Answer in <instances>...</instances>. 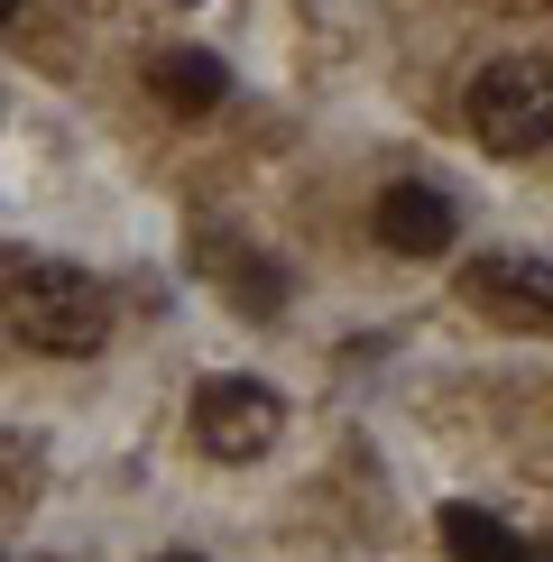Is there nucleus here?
Instances as JSON below:
<instances>
[{
	"instance_id": "f257e3e1",
	"label": "nucleus",
	"mask_w": 553,
	"mask_h": 562,
	"mask_svg": "<svg viewBox=\"0 0 553 562\" xmlns=\"http://www.w3.org/2000/svg\"><path fill=\"white\" fill-rule=\"evenodd\" d=\"M0 314H10V333L46 350V360H92V350L111 341V286L65 259H37L10 277V295H0Z\"/></svg>"
},
{
	"instance_id": "f03ea898",
	"label": "nucleus",
	"mask_w": 553,
	"mask_h": 562,
	"mask_svg": "<svg viewBox=\"0 0 553 562\" xmlns=\"http://www.w3.org/2000/svg\"><path fill=\"white\" fill-rule=\"evenodd\" d=\"M471 130H479V148H498V157L544 148L553 138V65H535V56L489 65V75L471 83Z\"/></svg>"
},
{
	"instance_id": "7ed1b4c3",
	"label": "nucleus",
	"mask_w": 553,
	"mask_h": 562,
	"mask_svg": "<svg viewBox=\"0 0 553 562\" xmlns=\"http://www.w3.org/2000/svg\"><path fill=\"white\" fill-rule=\"evenodd\" d=\"M194 434L213 461H259L276 434H286V396L259 387V379H213L194 396Z\"/></svg>"
},
{
	"instance_id": "20e7f679",
	"label": "nucleus",
	"mask_w": 553,
	"mask_h": 562,
	"mask_svg": "<svg viewBox=\"0 0 553 562\" xmlns=\"http://www.w3.org/2000/svg\"><path fill=\"white\" fill-rule=\"evenodd\" d=\"M461 295H471L479 314L517 323V333H553V268L544 259H507V249H489V259L461 268Z\"/></svg>"
},
{
	"instance_id": "39448f33",
	"label": "nucleus",
	"mask_w": 553,
	"mask_h": 562,
	"mask_svg": "<svg viewBox=\"0 0 553 562\" xmlns=\"http://www.w3.org/2000/svg\"><path fill=\"white\" fill-rule=\"evenodd\" d=\"M379 240L397 249V259H443L452 249V203L433 194V184H387L379 194Z\"/></svg>"
},
{
	"instance_id": "423d86ee",
	"label": "nucleus",
	"mask_w": 553,
	"mask_h": 562,
	"mask_svg": "<svg viewBox=\"0 0 553 562\" xmlns=\"http://www.w3.org/2000/svg\"><path fill=\"white\" fill-rule=\"evenodd\" d=\"M148 75H157V102H167V111H213L222 92H230L222 56H194V46H184V56H157Z\"/></svg>"
},
{
	"instance_id": "0eeeda50",
	"label": "nucleus",
	"mask_w": 553,
	"mask_h": 562,
	"mask_svg": "<svg viewBox=\"0 0 553 562\" xmlns=\"http://www.w3.org/2000/svg\"><path fill=\"white\" fill-rule=\"evenodd\" d=\"M443 553L452 562H517V535L489 507H443Z\"/></svg>"
},
{
	"instance_id": "6e6552de",
	"label": "nucleus",
	"mask_w": 553,
	"mask_h": 562,
	"mask_svg": "<svg viewBox=\"0 0 553 562\" xmlns=\"http://www.w3.org/2000/svg\"><path fill=\"white\" fill-rule=\"evenodd\" d=\"M203 268L230 277V304H240V314H276V304H286V277H276L268 259H230V249L213 240V249H203Z\"/></svg>"
},
{
	"instance_id": "1a4fd4ad",
	"label": "nucleus",
	"mask_w": 553,
	"mask_h": 562,
	"mask_svg": "<svg viewBox=\"0 0 553 562\" xmlns=\"http://www.w3.org/2000/svg\"><path fill=\"white\" fill-rule=\"evenodd\" d=\"M517 562H553V544H517Z\"/></svg>"
},
{
	"instance_id": "9d476101",
	"label": "nucleus",
	"mask_w": 553,
	"mask_h": 562,
	"mask_svg": "<svg viewBox=\"0 0 553 562\" xmlns=\"http://www.w3.org/2000/svg\"><path fill=\"white\" fill-rule=\"evenodd\" d=\"M167 562H203V553H167Z\"/></svg>"
},
{
	"instance_id": "9b49d317",
	"label": "nucleus",
	"mask_w": 553,
	"mask_h": 562,
	"mask_svg": "<svg viewBox=\"0 0 553 562\" xmlns=\"http://www.w3.org/2000/svg\"><path fill=\"white\" fill-rule=\"evenodd\" d=\"M10 10H19V0H0V19H10Z\"/></svg>"
}]
</instances>
